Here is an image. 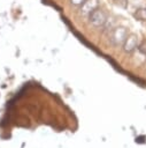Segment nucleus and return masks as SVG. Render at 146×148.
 <instances>
[{
  "instance_id": "obj_1",
  "label": "nucleus",
  "mask_w": 146,
  "mask_h": 148,
  "mask_svg": "<svg viewBox=\"0 0 146 148\" xmlns=\"http://www.w3.org/2000/svg\"><path fill=\"white\" fill-rule=\"evenodd\" d=\"M128 36H129L128 29L121 25L114 27L112 30L108 31V40L114 46H122L125 39L128 38Z\"/></svg>"
},
{
  "instance_id": "obj_2",
  "label": "nucleus",
  "mask_w": 146,
  "mask_h": 148,
  "mask_svg": "<svg viewBox=\"0 0 146 148\" xmlns=\"http://www.w3.org/2000/svg\"><path fill=\"white\" fill-rule=\"evenodd\" d=\"M108 18V15L107 13L101 9V8H95L89 16H87V20H89V23L94 27V28H102L103 24L106 23Z\"/></svg>"
},
{
  "instance_id": "obj_3",
  "label": "nucleus",
  "mask_w": 146,
  "mask_h": 148,
  "mask_svg": "<svg viewBox=\"0 0 146 148\" xmlns=\"http://www.w3.org/2000/svg\"><path fill=\"white\" fill-rule=\"evenodd\" d=\"M78 8H79V14L82 16L87 17L95 8H98V1L97 0H85Z\"/></svg>"
},
{
  "instance_id": "obj_4",
  "label": "nucleus",
  "mask_w": 146,
  "mask_h": 148,
  "mask_svg": "<svg viewBox=\"0 0 146 148\" xmlns=\"http://www.w3.org/2000/svg\"><path fill=\"white\" fill-rule=\"evenodd\" d=\"M138 45H139V43H138V36H136V35L132 34V35H129L128 36V38L125 39L124 44L122 45V49H123V51L125 53H131L136 49H138Z\"/></svg>"
},
{
  "instance_id": "obj_5",
  "label": "nucleus",
  "mask_w": 146,
  "mask_h": 148,
  "mask_svg": "<svg viewBox=\"0 0 146 148\" xmlns=\"http://www.w3.org/2000/svg\"><path fill=\"white\" fill-rule=\"evenodd\" d=\"M133 16L138 21H146V6H143V7L137 8L136 12L133 13Z\"/></svg>"
},
{
  "instance_id": "obj_6",
  "label": "nucleus",
  "mask_w": 146,
  "mask_h": 148,
  "mask_svg": "<svg viewBox=\"0 0 146 148\" xmlns=\"http://www.w3.org/2000/svg\"><path fill=\"white\" fill-rule=\"evenodd\" d=\"M115 24H116V22H115V20L108 16V18H107V21H106V23L103 24V27H102V29H103V30H107V31H109V30H112V29H113L114 27H116Z\"/></svg>"
},
{
  "instance_id": "obj_7",
  "label": "nucleus",
  "mask_w": 146,
  "mask_h": 148,
  "mask_svg": "<svg viewBox=\"0 0 146 148\" xmlns=\"http://www.w3.org/2000/svg\"><path fill=\"white\" fill-rule=\"evenodd\" d=\"M114 2L121 8H126L129 5V0H114Z\"/></svg>"
},
{
  "instance_id": "obj_8",
  "label": "nucleus",
  "mask_w": 146,
  "mask_h": 148,
  "mask_svg": "<svg viewBox=\"0 0 146 148\" xmlns=\"http://www.w3.org/2000/svg\"><path fill=\"white\" fill-rule=\"evenodd\" d=\"M84 1H85V0H70V3H71L72 6H75V7H79Z\"/></svg>"
},
{
  "instance_id": "obj_9",
  "label": "nucleus",
  "mask_w": 146,
  "mask_h": 148,
  "mask_svg": "<svg viewBox=\"0 0 146 148\" xmlns=\"http://www.w3.org/2000/svg\"><path fill=\"white\" fill-rule=\"evenodd\" d=\"M138 49H139V51L141 52V53H144V54H146V44L145 43H143L140 46L138 45Z\"/></svg>"
}]
</instances>
